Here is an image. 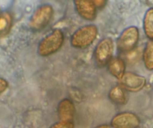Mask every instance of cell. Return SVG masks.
Here are the masks:
<instances>
[{
    "mask_svg": "<svg viewBox=\"0 0 153 128\" xmlns=\"http://www.w3.org/2000/svg\"><path fill=\"white\" fill-rule=\"evenodd\" d=\"M98 28L94 24H88L78 28L70 37V44L76 49H86L97 39Z\"/></svg>",
    "mask_w": 153,
    "mask_h": 128,
    "instance_id": "obj_1",
    "label": "cell"
},
{
    "mask_svg": "<svg viewBox=\"0 0 153 128\" xmlns=\"http://www.w3.org/2000/svg\"><path fill=\"white\" fill-rule=\"evenodd\" d=\"M64 41V34L63 31L59 28H55L40 40L37 46V53L43 57L55 54L61 49Z\"/></svg>",
    "mask_w": 153,
    "mask_h": 128,
    "instance_id": "obj_2",
    "label": "cell"
},
{
    "mask_svg": "<svg viewBox=\"0 0 153 128\" xmlns=\"http://www.w3.org/2000/svg\"><path fill=\"white\" fill-rule=\"evenodd\" d=\"M53 15L54 9L51 4H42L31 15L29 20V27L34 31L43 30L50 23Z\"/></svg>",
    "mask_w": 153,
    "mask_h": 128,
    "instance_id": "obj_3",
    "label": "cell"
},
{
    "mask_svg": "<svg viewBox=\"0 0 153 128\" xmlns=\"http://www.w3.org/2000/svg\"><path fill=\"white\" fill-rule=\"evenodd\" d=\"M140 37L137 27L129 26L125 28L117 39V48L120 52H130L137 46Z\"/></svg>",
    "mask_w": 153,
    "mask_h": 128,
    "instance_id": "obj_4",
    "label": "cell"
},
{
    "mask_svg": "<svg viewBox=\"0 0 153 128\" xmlns=\"http://www.w3.org/2000/svg\"><path fill=\"white\" fill-rule=\"evenodd\" d=\"M114 41L110 37L102 39L96 46L94 52V61L99 67L107 66L113 58Z\"/></svg>",
    "mask_w": 153,
    "mask_h": 128,
    "instance_id": "obj_5",
    "label": "cell"
},
{
    "mask_svg": "<svg viewBox=\"0 0 153 128\" xmlns=\"http://www.w3.org/2000/svg\"><path fill=\"white\" fill-rule=\"evenodd\" d=\"M119 82L126 91L137 92L144 88L146 84V79L144 76L133 72H126Z\"/></svg>",
    "mask_w": 153,
    "mask_h": 128,
    "instance_id": "obj_6",
    "label": "cell"
},
{
    "mask_svg": "<svg viewBox=\"0 0 153 128\" xmlns=\"http://www.w3.org/2000/svg\"><path fill=\"white\" fill-rule=\"evenodd\" d=\"M140 124V118L135 113L123 112L112 118L110 126L112 128H137Z\"/></svg>",
    "mask_w": 153,
    "mask_h": 128,
    "instance_id": "obj_7",
    "label": "cell"
},
{
    "mask_svg": "<svg viewBox=\"0 0 153 128\" xmlns=\"http://www.w3.org/2000/svg\"><path fill=\"white\" fill-rule=\"evenodd\" d=\"M74 6L76 12L82 19L93 21L97 17V7L93 0H76Z\"/></svg>",
    "mask_w": 153,
    "mask_h": 128,
    "instance_id": "obj_8",
    "label": "cell"
},
{
    "mask_svg": "<svg viewBox=\"0 0 153 128\" xmlns=\"http://www.w3.org/2000/svg\"><path fill=\"white\" fill-rule=\"evenodd\" d=\"M57 111L60 121H73L76 112L74 103L69 98H64L59 102Z\"/></svg>",
    "mask_w": 153,
    "mask_h": 128,
    "instance_id": "obj_9",
    "label": "cell"
},
{
    "mask_svg": "<svg viewBox=\"0 0 153 128\" xmlns=\"http://www.w3.org/2000/svg\"><path fill=\"white\" fill-rule=\"evenodd\" d=\"M107 68L109 73L119 81L126 72L125 61L120 57H113L107 64Z\"/></svg>",
    "mask_w": 153,
    "mask_h": 128,
    "instance_id": "obj_10",
    "label": "cell"
},
{
    "mask_svg": "<svg viewBox=\"0 0 153 128\" xmlns=\"http://www.w3.org/2000/svg\"><path fill=\"white\" fill-rule=\"evenodd\" d=\"M108 98L112 103L117 105H124L128 102L126 91L120 84L114 85L108 92Z\"/></svg>",
    "mask_w": 153,
    "mask_h": 128,
    "instance_id": "obj_11",
    "label": "cell"
},
{
    "mask_svg": "<svg viewBox=\"0 0 153 128\" xmlns=\"http://www.w3.org/2000/svg\"><path fill=\"white\" fill-rule=\"evenodd\" d=\"M13 23V17L8 11L0 12V37L7 35L10 31Z\"/></svg>",
    "mask_w": 153,
    "mask_h": 128,
    "instance_id": "obj_12",
    "label": "cell"
},
{
    "mask_svg": "<svg viewBox=\"0 0 153 128\" xmlns=\"http://www.w3.org/2000/svg\"><path fill=\"white\" fill-rule=\"evenodd\" d=\"M143 31L149 40H153V7L146 11L143 20Z\"/></svg>",
    "mask_w": 153,
    "mask_h": 128,
    "instance_id": "obj_13",
    "label": "cell"
},
{
    "mask_svg": "<svg viewBox=\"0 0 153 128\" xmlns=\"http://www.w3.org/2000/svg\"><path fill=\"white\" fill-rule=\"evenodd\" d=\"M143 61L147 70H153V40H149L145 45L143 52Z\"/></svg>",
    "mask_w": 153,
    "mask_h": 128,
    "instance_id": "obj_14",
    "label": "cell"
},
{
    "mask_svg": "<svg viewBox=\"0 0 153 128\" xmlns=\"http://www.w3.org/2000/svg\"><path fill=\"white\" fill-rule=\"evenodd\" d=\"M49 128H75L73 121H59L52 124Z\"/></svg>",
    "mask_w": 153,
    "mask_h": 128,
    "instance_id": "obj_15",
    "label": "cell"
},
{
    "mask_svg": "<svg viewBox=\"0 0 153 128\" xmlns=\"http://www.w3.org/2000/svg\"><path fill=\"white\" fill-rule=\"evenodd\" d=\"M8 88V82L5 79L0 77V94L4 93Z\"/></svg>",
    "mask_w": 153,
    "mask_h": 128,
    "instance_id": "obj_16",
    "label": "cell"
},
{
    "mask_svg": "<svg viewBox=\"0 0 153 128\" xmlns=\"http://www.w3.org/2000/svg\"><path fill=\"white\" fill-rule=\"evenodd\" d=\"M94 1V4H95L96 7H99V8H100V7H104L105 5V4L107 3V1H104V0H95Z\"/></svg>",
    "mask_w": 153,
    "mask_h": 128,
    "instance_id": "obj_17",
    "label": "cell"
},
{
    "mask_svg": "<svg viewBox=\"0 0 153 128\" xmlns=\"http://www.w3.org/2000/svg\"><path fill=\"white\" fill-rule=\"evenodd\" d=\"M95 128H111V127L110 125H108V124H100V125H98Z\"/></svg>",
    "mask_w": 153,
    "mask_h": 128,
    "instance_id": "obj_18",
    "label": "cell"
}]
</instances>
